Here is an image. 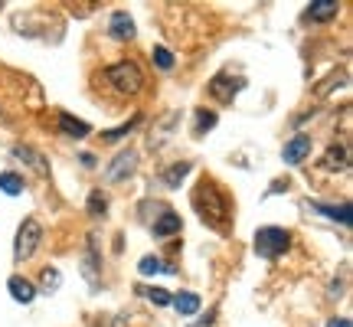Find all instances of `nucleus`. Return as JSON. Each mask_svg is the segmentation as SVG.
<instances>
[{"instance_id": "1", "label": "nucleus", "mask_w": 353, "mask_h": 327, "mask_svg": "<svg viewBox=\"0 0 353 327\" xmlns=\"http://www.w3.org/2000/svg\"><path fill=\"white\" fill-rule=\"evenodd\" d=\"M193 206H196V213H200V219L206 226H213V229L229 226V203H226V197L216 190V184L203 180L200 190L193 193Z\"/></svg>"}, {"instance_id": "2", "label": "nucleus", "mask_w": 353, "mask_h": 327, "mask_svg": "<svg viewBox=\"0 0 353 327\" xmlns=\"http://www.w3.org/2000/svg\"><path fill=\"white\" fill-rule=\"evenodd\" d=\"M108 86L118 92V95H138L141 88H144V72H141L138 63H131V59H121V63L108 66Z\"/></svg>"}, {"instance_id": "3", "label": "nucleus", "mask_w": 353, "mask_h": 327, "mask_svg": "<svg viewBox=\"0 0 353 327\" xmlns=\"http://www.w3.org/2000/svg\"><path fill=\"white\" fill-rule=\"evenodd\" d=\"M291 246V232L281 226H262L255 232V252L262 255V259H278V255H285Z\"/></svg>"}, {"instance_id": "4", "label": "nucleus", "mask_w": 353, "mask_h": 327, "mask_svg": "<svg viewBox=\"0 0 353 327\" xmlns=\"http://www.w3.org/2000/svg\"><path fill=\"white\" fill-rule=\"evenodd\" d=\"M39 242H43V226L30 216V219H23V226L17 229V242H13V255H17V262H26V259L39 249Z\"/></svg>"}, {"instance_id": "5", "label": "nucleus", "mask_w": 353, "mask_h": 327, "mask_svg": "<svg viewBox=\"0 0 353 327\" xmlns=\"http://www.w3.org/2000/svg\"><path fill=\"white\" fill-rule=\"evenodd\" d=\"M134 167H138V151H121L118 157L112 161V167H108V184H118V180H125V177L134 174Z\"/></svg>"}, {"instance_id": "6", "label": "nucleus", "mask_w": 353, "mask_h": 327, "mask_svg": "<svg viewBox=\"0 0 353 327\" xmlns=\"http://www.w3.org/2000/svg\"><path fill=\"white\" fill-rule=\"evenodd\" d=\"M307 154H311V138H307V135H294V138L285 144L281 157H285V164H291V167H294V164H301Z\"/></svg>"}, {"instance_id": "7", "label": "nucleus", "mask_w": 353, "mask_h": 327, "mask_svg": "<svg viewBox=\"0 0 353 327\" xmlns=\"http://www.w3.org/2000/svg\"><path fill=\"white\" fill-rule=\"evenodd\" d=\"M13 157L26 161V167H30V170H33L37 177H46V174H50V164L43 161V154H37L33 148H26V144H17V148H13Z\"/></svg>"}, {"instance_id": "8", "label": "nucleus", "mask_w": 353, "mask_h": 327, "mask_svg": "<svg viewBox=\"0 0 353 327\" xmlns=\"http://www.w3.org/2000/svg\"><path fill=\"white\" fill-rule=\"evenodd\" d=\"M239 88H242L239 79H232V82H229L226 76H216L213 82H210V95H213V99H219V101H232V95H236Z\"/></svg>"}, {"instance_id": "9", "label": "nucleus", "mask_w": 353, "mask_h": 327, "mask_svg": "<svg viewBox=\"0 0 353 327\" xmlns=\"http://www.w3.org/2000/svg\"><path fill=\"white\" fill-rule=\"evenodd\" d=\"M7 288H10L13 301H20V304H30L33 298H37V288H33V281H26V278H20V275H10Z\"/></svg>"}, {"instance_id": "10", "label": "nucleus", "mask_w": 353, "mask_h": 327, "mask_svg": "<svg viewBox=\"0 0 353 327\" xmlns=\"http://www.w3.org/2000/svg\"><path fill=\"white\" fill-rule=\"evenodd\" d=\"M174 232H180V216L164 210V213L154 219V236H157V239H167V236H174Z\"/></svg>"}, {"instance_id": "11", "label": "nucleus", "mask_w": 353, "mask_h": 327, "mask_svg": "<svg viewBox=\"0 0 353 327\" xmlns=\"http://www.w3.org/2000/svg\"><path fill=\"white\" fill-rule=\"evenodd\" d=\"M347 167H350V151H347L343 144L327 148V154H324V170H347Z\"/></svg>"}, {"instance_id": "12", "label": "nucleus", "mask_w": 353, "mask_h": 327, "mask_svg": "<svg viewBox=\"0 0 353 327\" xmlns=\"http://www.w3.org/2000/svg\"><path fill=\"white\" fill-rule=\"evenodd\" d=\"M337 13H341V3H337V0H314V3L307 7V17H311V20H321V23H324V20H334Z\"/></svg>"}, {"instance_id": "13", "label": "nucleus", "mask_w": 353, "mask_h": 327, "mask_svg": "<svg viewBox=\"0 0 353 327\" xmlns=\"http://www.w3.org/2000/svg\"><path fill=\"white\" fill-rule=\"evenodd\" d=\"M112 37L114 39H131L134 37V20H131V17H128L125 10H118V13H112Z\"/></svg>"}, {"instance_id": "14", "label": "nucleus", "mask_w": 353, "mask_h": 327, "mask_svg": "<svg viewBox=\"0 0 353 327\" xmlns=\"http://www.w3.org/2000/svg\"><path fill=\"white\" fill-rule=\"evenodd\" d=\"M170 304H174V308L183 317H193L196 311H200V295H193V291H180V295H176Z\"/></svg>"}, {"instance_id": "15", "label": "nucleus", "mask_w": 353, "mask_h": 327, "mask_svg": "<svg viewBox=\"0 0 353 327\" xmlns=\"http://www.w3.org/2000/svg\"><path fill=\"white\" fill-rule=\"evenodd\" d=\"M59 131H63V135H69V138H85L92 128H88L85 121L72 118V115H59Z\"/></svg>"}, {"instance_id": "16", "label": "nucleus", "mask_w": 353, "mask_h": 327, "mask_svg": "<svg viewBox=\"0 0 353 327\" xmlns=\"http://www.w3.org/2000/svg\"><path fill=\"white\" fill-rule=\"evenodd\" d=\"M190 174V161H180L174 164L170 170H164V187H180L183 184V177Z\"/></svg>"}, {"instance_id": "17", "label": "nucleus", "mask_w": 353, "mask_h": 327, "mask_svg": "<svg viewBox=\"0 0 353 327\" xmlns=\"http://www.w3.org/2000/svg\"><path fill=\"white\" fill-rule=\"evenodd\" d=\"M0 190L10 193V197H17V193L23 190V177L13 174V170H3V174H0Z\"/></svg>"}, {"instance_id": "18", "label": "nucleus", "mask_w": 353, "mask_h": 327, "mask_svg": "<svg viewBox=\"0 0 353 327\" xmlns=\"http://www.w3.org/2000/svg\"><path fill=\"white\" fill-rule=\"evenodd\" d=\"M314 210H321L324 216H330V219H341L343 226H350V206L343 203V206H324V203H314Z\"/></svg>"}, {"instance_id": "19", "label": "nucleus", "mask_w": 353, "mask_h": 327, "mask_svg": "<svg viewBox=\"0 0 353 327\" xmlns=\"http://www.w3.org/2000/svg\"><path fill=\"white\" fill-rule=\"evenodd\" d=\"M39 285H43V291H46V295H50V291H56L59 285H63V272H59V268H43Z\"/></svg>"}, {"instance_id": "20", "label": "nucleus", "mask_w": 353, "mask_h": 327, "mask_svg": "<svg viewBox=\"0 0 353 327\" xmlns=\"http://www.w3.org/2000/svg\"><path fill=\"white\" fill-rule=\"evenodd\" d=\"M105 210H108V197H105L101 190H92V193H88V213L105 216Z\"/></svg>"}, {"instance_id": "21", "label": "nucleus", "mask_w": 353, "mask_h": 327, "mask_svg": "<svg viewBox=\"0 0 353 327\" xmlns=\"http://www.w3.org/2000/svg\"><path fill=\"white\" fill-rule=\"evenodd\" d=\"M213 125H216V115L200 108V112H196V121H193V135H206Z\"/></svg>"}, {"instance_id": "22", "label": "nucleus", "mask_w": 353, "mask_h": 327, "mask_svg": "<svg viewBox=\"0 0 353 327\" xmlns=\"http://www.w3.org/2000/svg\"><path fill=\"white\" fill-rule=\"evenodd\" d=\"M138 272L141 275H157V272H167V265L157 259V255H144L141 259V265H138Z\"/></svg>"}, {"instance_id": "23", "label": "nucleus", "mask_w": 353, "mask_h": 327, "mask_svg": "<svg viewBox=\"0 0 353 327\" xmlns=\"http://www.w3.org/2000/svg\"><path fill=\"white\" fill-rule=\"evenodd\" d=\"M144 295H148V301L157 304V308H167V304L174 301V298L167 295V288H157V285H151V288H144Z\"/></svg>"}, {"instance_id": "24", "label": "nucleus", "mask_w": 353, "mask_h": 327, "mask_svg": "<svg viewBox=\"0 0 353 327\" xmlns=\"http://www.w3.org/2000/svg\"><path fill=\"white\" fill-rule=\"evenodd\" d=\"M154 63L161 66V69H174V52L167 50V46H154Z\"/></svg>"}, {"instance_id": "25", "label": "nucleus", "mask_w": 353, "mask_h": 327, "mask_svg": "<svg viewBox=\"0 0 353 327\" xmlns=\"http://www.w3.org/2000/svg\"><path fill=\"white\" fill-rule=\"evenodd\" d=\"M141 118H134V121H131V125H121V128H114V131H105V141H118V138H125L128 131H131V128L138 125Z\"/></svg>"}, {"instance_id": "26", "label": "nucleus", "mask_w": 353, "mask_h": 327, "mask_svg": "<svg viewBox=\"0 0 353 327\" xmlns=\"http://www.w3.org/2000/svg\"><path fill=\"white\" fill-rule=\"evenodd\" d=\"M327 327H350V321L347 317H334V321H327Z\"/></svg>"}]
</instances>
